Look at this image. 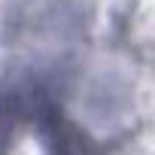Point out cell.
<instances>
[{"instance_id": "6da1fadb", "label": "cell", "mask_w": 155, "mask_h": 155, "mask_svg": "<svg viewBox=\"0 0 155 155\" xmlns=\"http://www.w3.org/2000/svg\"><path fill=\"white\" fill-rule=\"evenodd\" d=\"M40 125L46 134L49 155H104L101 146L91 137H85V131L73 119H67L55 104L40 107Z\"/></svg>"}]
</instances>
